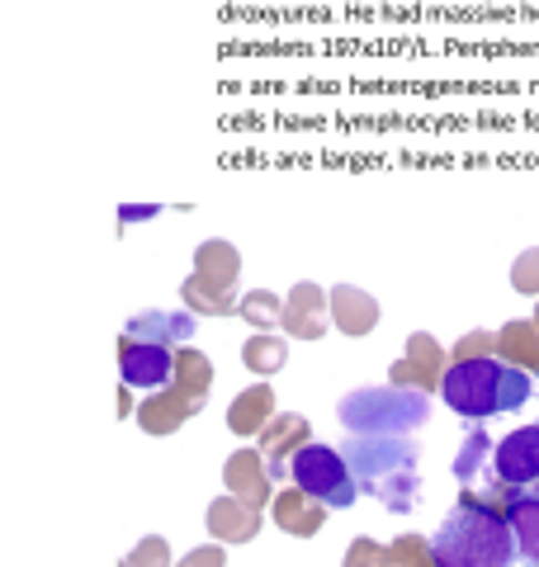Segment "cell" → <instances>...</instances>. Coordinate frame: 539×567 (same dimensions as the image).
Returning <instances> with one entry per match:
<instances>
[{
    "mask_svg": "<svg viewBox=\"0 0 539 567\" xmlns=\"http://www.w3.org/2000/svg\"><path fill=\"white\" fill-rule=\"evenodd\" d=\"M430 548L440 567H511L520 558L511 520L482 502L478 487H459V502L430 535Z\"/></svg>",
    "mask_w": 539,
    "mask_h": 567,
    "instance_id": "6da1fadb",
    "label": "cell"
},
{
    "mask_svg": "<svg viewBox=\"0 0 539 567\" xmlns=\"http://www.w3.org/2000/svg\"><path fill=\"white\" fill-rule=\"evenodd\" d=\"M340 454L355 473L365 496H374L393 516H407L421 502V473H417V445L411 435H346Z\"/></svg>",
    "mask_w": 539,
    "mask_h": 567,
    "instance_id": "7a4b0ae2",
    "label": "cell"
},
{
    "mask_svg": "<svg viewBox=\"0 0 539 567\" xmlns=\"http://www.w3.org/2000/svg\"><path fill=\"white\" fill-rule=\"evenodd\" d=\"M440 398H445L449 412L464 416V421L507 416V412H520V406L535 398V374L497 360V354H488V360H464V364L445 369Z\"/></svg>",
    "mask_w": 539,
    "mask_h": 567,
    "instance_id": "3957f363",
    "label": "cell"
},
{
    "mask_svg": "<svg viewBox=\"0 0 539 567\" xmlns=\"http://www.w3.org/2000/svg\"><path fill=\"white\" fill-rule=\"evenodd\" d=\"M430 416V393H411L398 383L379 388H355L336 402V421L346 425V435H411L421 431Z\"/></svg>",
    "mask_w": 539,
    "mask_h": 567,
    "instance_id": "277c9868",
    "label": "cell"
},
{
    "mask_svg": "<svg viewBox=\"0 0 539 567\" xmlns=\"http://www.w3.org/2000/svg\"><path fill=\"white\" fill-rule=\"evenodd\" d=\"M289 483L303 487L308 496H317V502L332 506V511L355 506V496H359V483L346 464V454L332 450V445H317V440H308V445L289 458Z\"/></svg>",
    "mask_w": 539,
    "mask_h": 567,
    "instance_id": "5b68a950",
    "label": "cell"
},
{
    "mask_svg": "<svg viewBox=\"0 0 539 567\" xmlns=\"http://www.w3.org/2000/svg\"><path fill=\"white\" fill-rule=\"evenodd\" d=\"M175 374V350L138 336H119V379L129 388H166Z\"/></svg>",
    "mask_w": 539,
    "mask_h": 567,
    "instance_id": "8992f818",
    "label": "cell"
},
{
    "mask_svg": "<svg viewBox=\"0 0 539 567\" xmlns=\"http://www.w3.org/2000/svg\"><path fill=\"white\" fill-rule=\"evenodd\" d=\"M313 440V425H308V416H298V412H275L270 416V425L256 435V450L265 454V464H270V477L275 483H284L289 477V458L308 445Z\"/></svg>",
    "mask_w": 539,
    "mask_h": 567,
    "instance_id": "52a82bcc",
    "label": "cell"
},
{
    "mask_svg": "<svg viewBox=\"0 0 539 567\" xmlns=\"http://www.w3.org/2000/svg\"><path fill=\"white\" fill-rule=\"evenodd\" d=\"M223 487L232 496H242L246 506H256L265 511L270 502H275V477H270V464H265V454L261 450H237V454H227V464H223Z\"/></svg>",
    "mask_w": 539,
    "mask_h": 567,
    "instance_id": "ba28073f",
    "label": "cell"
},
{
    "mask_svg": "<svg viewBox=\"0 0 539 567\" xmlns=\"http://www.w3.org/2000/svg\"><path fill=\"white\" fill-rule=\"evenodd\" d=\"M492 473H501L507 483H520V487L539 483V421L520 425V431H511L507 440H497Z\"/></svg>",
    "mask_w": 539,
    "mask_h": 567,
    "instance_id": "9c48e42d",
    "label": "cell"
},
{
    "mask_svg": "<svg viewBox=\"0 0 539 567\" xmlns=\"http://www.w3.org/2000/svg\"><path fill=\"white\" fill-rule=\"evenodd\" d=\"M194 412H200V402L185 398L175 383H166V388H152V393L138 402V416H133V421H138L148 435H175Z\"/></svg>",
    "mask_w": 539,
    "mask_h": 567,
    "instance_id": "30bf717a",
    "label": "cell"
},
{
    "mask_svg": "<svg viewBox=\"0 0 539 567\" xmlns=\"http://www.w3.org/2000/svg\"><path fill=\"white\" fill-rule=\"evenodd\" d=\"M327 511L332 506H322L317 496H308L303 487H284L275 492V502H270V516H275V525L284 529V535H294V539H313L322 525H327Z\"/></svg>",
    "mask_w": 539,
    "mask_h": 567,
    "instance_id": "8fae6325",
    "label": "cell"
},
{
    "mask_svg": "<svg viewBox=\"0 0 539 567\" xmlns=\"http://www.w3.org/2000/svg\"><path fill=\"white\" fill-rule=\"evenodd\" d=\"M209 535L218 539V544H251L261 535V511L256 506H246L242 496H213L209 502Z\"/></svg>",
    "mask_w": 539,
    "mask_h": 567,
    "instance_id": "7c38bea8",
    "label": "cell"
},
{
    "mask_svg": "<svg viewBox=\"0 0 539 567\" xmlns=\"http://www.w3.org/2000/svg\"><path fill=\"white\" fill-rule=\"evenodd\" d=\"M123 336H138V341H156V346H190L194 341V312H175V308H148L138 312L129 327H123Z\"/></svg>",
    "mask_w": 539,
    "mask_h": 567,
    "instance_id": "4fadbf2b",
    "label": "cell"
},
{
    "mask_svg": "<svg viewBox=\"0 0 539 567\" xmlns=\"http://www.w3.org/2000/svg\"><path fill=\"white\" fill-rule=\"evenodd\" d=\"M332 327L340 336H369L379 327V298L355 284H336L332 289Z\"/></svg>",
    "mask_w": 539,
    "mask_h": 567,
    "instance_id": "5bb4252c",
    "label": "cell"
},
{
    "mask_svg": "<svg viewBox=\"0 0 539 567\" xmlns=\"http://www.w3.org/2000/svg\"><path fill=\"white\" fill-rule=\"evenodd\" d=\"M194 275H200L204 284H213V289H223V293H237L242 251L223 237H209V241H200V251H194Z\"/></svg>",
    "mask_w": 539,
    "mask_h": 567,
    "instance_id": "9a60e30c",
    "label": "cell"
},
{
    "mask_svg": "<svg viewBox=\"0 0 539 567\" xmlns=\"http://www.w3.org/2000/svg\"><path fill=\"white\" fill-rule=\"evenodd\" d=\"M270 416H275V393H270V383H251L227 406V431L242 435V440H256L270 425Z\"/></svg>",
    "mask_w": 539,
    "mask_h": 567,
    "instance_id": "2e32d148",
    "label": "cell"
},
{
    "mask_svg": "<svg viewBox=\"0 0 539 567\" xmlns=\"http://www.w3.org/2000/svg\"><path fill=\"white\" fill-rule=\"evenodd\" d=\"M497 360H507L539 379V322L535 317H520V322H507L497 331Z\"/></svg>",
    "mask_w": 539,
    "mask_h": 567,
    "instance_id": "e0dca14e",
    "label": "cell"
},
{
    "mask_svg": "<svg viewBox=\"0 0 539 567\" xmlns=\"http://www.w3.org/2000/svg\"><path fill=\"white\" fill-rule=\"evenodd\" d=\"M242 364L256 379L279 374V369L289 364V336H284V331H251L242 341Z\"/></svg>",
    "mask_w": 539,
    "mask_h": 567,
    "instance_id": "ac0fdd59",
    "label": "cell"
},
{
    "mask_svg": "<svg viewBox=\"0 0 539 567\" xmlns=\"http://www.w3.org/2000/svg\"><path fill=\"white\" fill-rule=\"evenodd\" d=\"M171 383L180 388L185 398H194V402H209V393H213V360L204 350H194V346H180L175 350V374H171Z\"/></svg>",
    "mask_w": 539,
    "mask_h": 567,
    "instance_id": "d6986e66",
    "label": "cell"
},
{
    "mask_svg": "<svg viewBox=\"0 0 539 567\" xmlns=\"http://www.w3.org/2000/svg\"><path fill=\"white\" fill-rule=\"evenodd\" d=\"M180 303H185L194 317H242V298L213 289V284H204L200 275H190L180 284Z\"/></svg>",
    "mask_w": 539,
    "mask_h": 567,
    "instance_id": "ffe728a7",
    "label": "cell"
},
{
    "mask_svg": "<svg viewBox=\"0 0 539 567\" xmlns=\"http://www.w3.org/2000/svg\"><path fill=\"white\" fill-rule=\"evenodd\" d=\"M507 520L516 529V544H520V558L530 567H539V483H530L520 492V502L507 511Z\"/></svg>",
    "mask_w": 539,
    "mask_h": 567,
    "instance_id": "44dd1931",
    "label": "cell"
},
{
    "mask_svg": "<svg viewBox=\"0 0 539 567\" xmlns=\"http://www.w3.org/2000/svg\"><path fill=\"white\" fill-rule=\"evenodd\" d=\"M492 435L488 431H482V421H464V445H459V454H455V468H449V473H455V483L459 487H474V477H478V468L482 464H488V458H492Z\"/></svg>",
    "mask_w": 539,
    "mask_h": 567,
    "instance_id": "7402d4cb",
    "label": "cell"
},
{
    "mask_svg": "<svg viewBox=\"0 0 539 567\" xmlns=\"http://www.w3.org/2000/svg\"><path fill=\"white\" fill-rule=\"evenodd\" d=\"M403 354H407V360H411V364H417L421 374H426L430 393H440V379H445V369H449V350L436 341V336H430V331H411Z\"/></svg>",
    "mask_w": 539,
    "mask_h": 567,
    "instance_id": "603a6c76",
    "label": "cell"
},
{
    "mask_svg": "<svg viewBox=\"0 0 539 567\" xmlns=\"http://www.w3.org/2000/svg\"><path fill=\"white\" fill-rule=\"evenodd\" d=\"M327 327H332V312H317V308H298V303H289L284 298V322H279V331L289 336V341H322L327 336Z\"/></svg>",
    "mask_w": 539,
    "mask_h": 567,
    "instance_id": "cb8c5ba5",
    "label": "cell"
},
{
    "mask_svg": "<svg viewBox=\"0 0 539 567\" xmlns=\"http://www.w3.org/2000/svg\"><path fill=\"white\" fill-rule=\"evenodd\" d=\"M242 322L256 327V331H279V322H284V298L270 293V289L242 293Z\"/></svg>",
    "mask_w": 539,
    "mask_h": 567,
    "instance_id": "d4e9b609",
    "label": "cell"
},
{
    "mask_svg": "<svg viewBox=\"0 0 539 567\" xmlns=\"http://www.w3.org/2000/svg\"><path fill=\"white\" fill-rule=\"evenodd\" d=\"M430 558H436V548L426 535H398L388 544V567H426Z\"/></svg>",
    "mask_w": 539,
    "mask_h": 567,
    "instance_id": "484cf974",
    "label": "cell"
},
{
    "mask_svg": "<svg viewBox=\"0 0 539 567\" xmlns=\"http://www.w3.org/2000/svg\"><path fill=\"white\" fill-rule=\"evenodd\" d=\"M497 354V331H464L455 346H449V364H464V360H488Z\"/></svg>",
    "mask_w": 539,
    "mask_h": 567,
    "instance_id": "4316f807",
    "label": "cell"
},
{
    "mask_svg": "<svg viewBox=\"0 0 539 567\" xmlns=\"http://www.w3.org/2000/svg\"><path fill=\"white\" fill-rule=\"evenodd\" d=\"M511 289L526 293V298H539V246H526L511 265Z\"/></svg>",
    "mask_w": 539,
    "mask_h": 567,
    "instance_id": "83f0119b",
    "label": "cell"
},
{
    "mask_svg": "<svg viewBox=\"0 0 539 567\" xmlns=\"http://www.w3.org/2000/svg\"><path fill=\"white\" fill-rule=\"evenodd\" d=\"M340 567H388V544L369 539V535H359V539H350V548H346V558H340Z\"/></svg>",
    "mask_w": 539,
    "mask_h": 567,
    "instance_id": "f1b7e54d",
    "label": "cell"
},
{
    "mask_svg": "<svg viewBox=\"0 0 539 567\" xmlns=\"http://www.w3.org/2000/svg\"><path fill=\"white\" fill-rule=\"evenodd\" d=\"M520 492H526V487H520V483H507V477H501V473H492L488 483L478 487V496H482V502H488L492 511H501V516H507V511L520 502Z\"/></svg>",
    "mask_w": 539,
    "mask_h": 567,
    "instance_id": "f546056e",
    "label": "cell"
},
{
    "mask_svg": "<svg viewBox=\"0 0 539 567\" xmlns=\"http://www.w3.org/2000/svg\"><path fill=\"white\" fill-rule=\"evenodd\" d=\"M133 567H175L171 563V544L161 539V535H142L138 544H133Z\"/></svg>",
    "mask_w": 539,
    "mask_h": 567,
    "instance_id": "4dcf8cb0",
    "label": "cell"
},
{
    "mask_svg": "<svg viewBox=\"0 0 539 567\" xmlns=\"http://www.w3.org/2000/svg\"><path fill=\"white\" fill-rule=\"evenodd\" d=\"M388 383H398V388H411V393H430L426 374H421V369L407 360V354H403V360H393V369H388Z\"/></svg>",
    "mask_w": 539,
    "mask_h": 567,
    "instance_id": "1f68e13d",
    "label": "cell"
},
{
    "mask_svg": "<svg viewBox=\"0 0 539 567\" xmlns=\"http://www.w3.org/2000/svg\"><path fill=\"white\" fill-rule=\"evenodd\" d=\"M175 567H227V544H204V548H190L185 558H180Z\"/></svg>",
    "mask_w": 539,
    "mask_h": 567,
    "instance_id": "d6a6232c",
    "label": "cell"
},
{
    "mask_svg": "<svg viewBox=\"0 0 539 567\" xmlns=\"http://www.w3.org/2000/svg\"><path fill=\"white\" fill-rule=\"evenodd\" d=\"M156 204H138V208H119V223H148V218H156Z\"/></svg>",
    "mask_w": 539,
    "mask_h": 567,
    "instance_id": "836d02e7",
    "label": "cell"
},
{
    "mask_svg": "<svg viewBox=\"0 0 539 567\" xmlns=\"http://www.w3.org/2000/svg\"><path fill=\"white\" fill-rule=\"evenodd\" d=\"M119 416H123V421L138 416V402H133V388H129V383H119Z\"/></svg>",
    "mask_w": 539,
    "mask_h": 567,
    "instance_id": "e575fe53",
    "label": "cell"
},
{
    "mask_svg": "<svg viewBox=\"0 0 539 567\" xmlns=\"http://www.w3.org/2000/svg\"><path fill=\"white\" fill-rule=\"evenodd\" d=\"M119 567H133V558H119Z\"/></svg>",
    "mask_w": 539,
    "mask_h": 567,
    "instance_id": "d590c367",
    "label": "cell"
},
{
    "mask_svg": "<svg viewBox=\"0 0 539 567\" xmlns=\"http://www.w3.org/2000/svg\"><path fill=\"white\" fill-rule=\"evenodd\" d=\"M426 567H440V558H430V563H426Z\"/></svg>",
    "mask_w": 539,
    "mask_h": 567,
    "instance_id": "8d00e7d4",
    "label": "cell"
},
{
    "mask_svg": "<svg viewBox=\"0 0 539 567\" xmlns=\"http://www.w3.org/2000/svg\"><path fill=\"white\" fill-rule=\"evenodd\" d=\"M535 322H539V303H535Z\"/></svg>",
    "mask_w": 539,
    "mask_h": 567,
    "instance_id": "74e56055",
    "label": "cell"
}]
</instances>
